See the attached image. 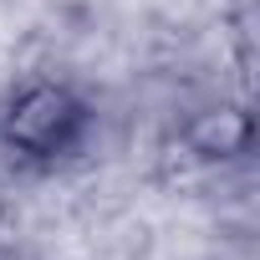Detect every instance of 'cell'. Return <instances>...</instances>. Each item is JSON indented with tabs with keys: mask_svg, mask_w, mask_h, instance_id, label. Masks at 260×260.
<instances>
[{
	"mask_svg": "<svg viewBox=\"0 0 260 260\" xmlns=\"http://www.w3.org/2000/svg\"><path fill=\"white\" fill-rule=\"evenodd\" d=\"M82 122H87V107L67 87H31L6 112V143L21 148V153L51 158V153H61V148L77 143Z\"/></svg>",
	"mask_w": 260,
	"mask_h": 260,
	"instance_id": "6da1fadb",
	"label": "cell"
}]
</instances>
